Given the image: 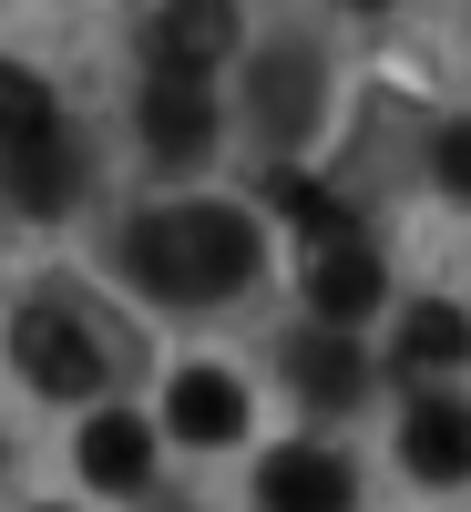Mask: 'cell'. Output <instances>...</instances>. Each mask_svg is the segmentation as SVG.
I'll return each instance as SVG.
<instances>
[{
    "mask_svg": "<svg viewBox=\"0 0 471 512\" xmlns=\"http://www.w3.org/2000/svg\"><path fill=\"white\" fill-rule=\"evenodd\" d=\"M82 195V144L62 134H31V144H0V205H21V216H62Z\"/></svg>",
    "mask_w": 471,
    "mask_h": 512,
    "instance_id": "5",
    "label": "cell"
},
{
    "mask_svg": "<svg viewBox=\"0 0 471 512\" xmlns=\"http://www.w3.org/2000/svg\"><path fill=\"white\" fill-rule=\"evenodd\" d=\"M256 492H267V512H349V502H359L349 461H338V451H308V441L267 451V472H256Z\"/></svg>",
    "mask_w": 471,
    "mask_h": 512,
    "instance_id": "7",
    "label": "cell"
},
{
    "mask_svg": "<svg viewBox=\"0 0 471 512\" xmlns=\"http://www.w3.org/2000/svg\"><path fill=\"white\" fill-rule=\"evenodd\" d=\"M431 164H441V185H451V195H471V123H441Z\"/></svg>",
    "mask_w": 471,
    "mask_h": 512,
    "instance_id": "16",
    "label": "cell"
},
{
    "mask_svg": "<svg viewBox=\"0 0 471 512\" xmlns=\"http://www.w3.org/2000/svg\"><path fill=\"white\" fill-rule=\"evenodd\" d=\"M226 52H236V11H226V0H164V11L144 21L154 82H205Z\"/></svg>",
    "mask_w": 471,
    "mask_h": 512,
    "instance_id": "4",
    "label": "cell"
},
{
    "mask_svg": "<svg viewBox=\"0 0 471 512\" xmlns=\"http://www.w3.org/2000/svg\"><path fill=\"white\" fill-rule=\"evenodd\" d=\"M52 93H41V82L21 72V62H0V144H31V134H52Z\"/></svg>",
    "mask_w": 471,
    "mask_h": 512,
    "instance_id": "14",
    "label": "cell"
},
{
    "mask_svg": "<svg viewBox=\"0 0 471 512\" xmlns=\"http://www.w3.org/2000/svg\"><path fill=\"white\" fill-rule=\"evenodd\" d=\"M246 123L267 144H297L318 123V52H308V41H267V52H246Z\"/></svg>",
    "mask_w": 471,
    "mask_h": 512,
    "instance_id": "3",
    "label": "cell"
},
{
    "mask_svg": "<svg viewBox=\"0 0 471 512\" xmlns=\"http://www.w3.org/2000/svg\"><path fill=\"white\" fill-rule=\"evenodd\" d=\"M277 195H287V216H297L308 246H349V205L338 195H318V185H277Z\"/></svg>",
    "mask_w": 471,
    "mask_h": 512,
    "instance_id": "15",
    "label": "cell"
},
{
    "mask_svg": "<svg viewBox=\"0 0 471 512\" xmlns=\"http://www.w3.org/2000/svg\"><path fill=\"white\" fill-rule=\"evenodd\" d=\"M379 287H390V277H379V256L349 236V246H308V308L328 318V328H349V318H369L379 308Z\"/></svg>",
    "mask_w": 471,
    "mask_h": 512,
    "instance_id": "9",
    "label": "cell"
},
{
    "mask_svg": "<svg viewBox=\"0 0 471 512\" xmlns=\"http://www.w3.org/2000/svg\"><path fill=\"white\" fill-rule=\"evenodd\" d=\"M164 420H175V441H236L246 431V390L226 369H185L175 400H164Z\"/></svg>",
    "mask_w": 471,
    "mask_h": 512,
    "instance_id": "11",
    "label": "cell"
},
{
    "mask_svg": "<svg viewBox=\"0 0 471 512\" xmlns=\"http://www.w3.org/2000/svg\"><path fill=\"white\" fill-rule=\"evenodd\" d=\"M359 11H379V0H359Z\"/></svg>",
    "mask_w": 471,
    "mask_h": 512,
    "instance_id": "17",
    "label": "cell"
},
{
    "mask_svg": "<svg viewBox=\"0 0 471 512\" xmlns=\"http://www.w3.org/2000/svg\"><path fill=\"white\" fill-rule=\"evenodd\" d=\"M11 359H21V379L41 400H82V390H113L134 369V328L113 308H93L82 287H52L11 318Z\"/></svg>",
    "mask_w": 471,
    "mask_h": 512,
    "instance_id": "2",
    "label": "cell"
},
{
    "mask_svg": "<svg viewBox=\"0 0 471 512\" xmlns=\"http://www.w3.org/2000/svg\"><path fill=\"white\" fill-rule=\"evenodd\" d=\"M287 390L318 400V410H349V400L369 390V359H359L338 328H308V338H287Z\"/></svg>",
    "mask_w": 471,
    "mask_h": 512,
    "instance_id": "10",
    "label": "cell"
},
{
    "mask_svg": "<svg viewBox=\"0 0 471 512\" xmlns=\"http://www.w3.org/2000/svg\"><path fill=\"white\" fill-rule=\"evenodd\" d=\"M144 154L175 164V175L216 154V103H205V82H144Z\"/></svg>",
    "mask_w": 471,
    "mask_h": 512,
    "instance_id": "6",
    "label": "cell"
},
{
    "mask_svg": "<svg viewBox=\"0 0 471 512\" xmlns=\"http://www.w3.org/2000/svg\"><path fill=\"white\" fill-rule=\"evenodd\" d=\"M123 267L154 297H175V308H216L226 287L256 277V226L236 205H154V216H134V236H123Z\"/></svg>",
    "mask_w": 471,
    "mask_h": 512,
    "instance_id": "1",
    "label": "cell"
},
{
    "mask_svg": "<svg viewBox=\"0 0 471 512\" xmlns=\"http://www.w3.org/2000/svg\"><path fill=\"white\" fill-rule=\"evenodd\" d=\"M82 472H93L103 492H134V482L154 472V431H144V420H123V410H103L93 431H82Z\"/></svg>",
    "mask_w": 471,
    "mask_h": 512,
    "instance_id": "12",
    "label": "cell"
},
{
    "mask_svg": "<svg viewBox=\"0 0 471 512\" xmlns=\"http://www.w3.org/2000/svg\"><path fill=\"white\" fill-rule=\"evenodd\" d=\"M400 461L420 482H471V400H410Z\"/></svg>",
    "mask_w": 471,
    "mask_h": 512,
    "instance_id": "8",
    "label": "cell"
},
{
    "mask_svg": "<svg viewBox=\"0 0 471 512\" xmlns=\"http://www.w3.org/2000/svg\"><path fill=\"white\" fill-rule=\"evenodd\" d=\"M461 359H471V318L441 308V297H420L400 318V369H461Z\"/></svg>",
    "mask_w": 471,
    "mask_h": 512,
    "instance_id": "13",
    "label": "cell"
}]
</instances>
